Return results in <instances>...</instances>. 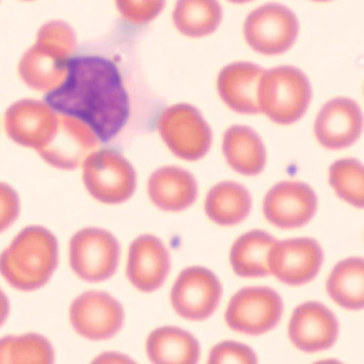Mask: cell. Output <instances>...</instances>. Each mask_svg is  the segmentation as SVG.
Returning a JSON list of instances; mask_svg holds the SVG:
<instances>
[{
  "label": "cell",
  "instance_id": "cell-1",
  "mask_svg": "<svg viewBox=\"0 0 364 364\" xmlns=\"http://www.w3.org/2000/svg\"><path fill=\"white\" fill-rule=\"evenodd\" d=\"M46 104L57 114L88 125L97 139H114L131 112L122 76L112 61L103 57L71 59L63 82L48 92Z\"/></svg>",
  "mask_w": 364,
  "mask_h": 364
},
{
  "label": "cell",
  "instance_id": "cell-2",
  "mask_svg": "<svg viewBox=\"0 0 364 364\" xmlns=\"http://www.w3.org/2000/svg\"><path fill=\"white\" fill-rule=\"evenodd\" d=\"M58 261L56 236L41 225H31L0 253V274L14 289L37 291L50 280Z\"/></svg>",
  "mask_w": 364,
  "mask_h": 364
},
{
  "label": "cell",
  "instance_id": "cell-3",
  "mask_svg": "<svg viewBox=\"0 0 364 364\" xmlns=\"http://www.w3.org/2000/svg\"><path fill=\"white\" fill-rule=\"evenodd\" d=\"M73 29L61 21L48 23L40 29L37 42L20 65L23 80L39 90L56 88L67 72L68 57L75 48Z\"/></svg>",
  "mask_w": 364,
  "mask_h": 364
},
{
  "label": "cell",
  "instance_id": "cell-4",
  "mask_svg": "<svg viewBox=\"0 0 364 364\" xmlns=\"http://www.w3.org/2000/svg\"><path fill=\"white\" fill-rule=\"evenodd\" d=\"M312 89L306 74L295 67L264 71L257 88V104L272 122L289 125L304 117L310 105Z\"/></svg>",
  "mask_w": 364,
  "mask_h": 364
},
{
  "label": "cell",
  "instance_id": "cell-5",
  "mask_svg": "<svg viewBox=\"0 0 364 364\" xmlns=\"http://www.w3.org/2000/svg\"><path fill=\"white\" fill-rule=\"evenodd\" d=\"M120 255V242L107 230L85 228L70 240V266L86 282L99 283L112 278L118 269Z\"/></svg>",
  "mask_w": 364,
  "mask_h": 364
},
{
  "label": "cell",
  "instance_id": "cell-6",
  "mask_svg": "<svg viewBox=\"0 0 364 364\" xmlns=\"http://www.w3.org/2000/svg\"><path fill=\"white\" fill-rule=\"evenodd\" d=\"M84 166L87 191L97 201L116 205L127 201L135 193L137 176L132 164L114 150L92 152Z\"/></svg>",
  "mask_w": 364,
  "mask_h": 364
},
{
  "label": "cell",
  "instance_id": "cell-7",
  "mask_svg": "<svg viewBox=\"0 0 364 364\" xmlns=\"http://www.w3.org/2000/svg\"><path fill=\"white\" fill-rule=\"evenodd\" d=\"M159 131L169 150L185 161H199L212 146L210 125L201 112L189 104L167 108L159 119Z\"/></svg>",
  "mask_w": 364,
  "mask_h": 364
},
{
  "label": "cell",
  "instance_id": "cell-8",
  "mask_svg": "<svg viewBox=\"0 0 364 364\" xmlns=\"http://www.w3.org/2000/svg\"><path fill=\"white\" fill-rule=\"evenodd\" d=\"M299 22L289 8L266 4L247 16L244 36L248 46L259 54L277 56L287 52L297 40Z\"/></svg>",
  "mask_w": 364,
  "mask_h": 364
},
{
  "label": "cell",
  "instance_id": "cell-9",
  "mask_svg": "<svg viewBox=\"0 0 364 364\" xmlns=\"http://www.w3.org/2000/svg\"><path fill=\"white\" fill-rule=\"evenodd\" d=\"M283 313V301L274 289L266 287H245L232 297L225 321L234 331L261 336L274 329Z\"/></svg>",
  "mask_w": 364,
  "mask_h": 364
},
{
  "label": "cell",
  "instance_id": "cell-10",
  "mask_svg": "<svg viewBox=\"0 0 364 364\" xmlns=\"http://www.w3.org/2000/svg\"><path fill=\"white\" fill-rule=\"evenodd\" d=\"M70 323L87 340H109L122 329L125 313L122 304L103 291H89L78 296L70 306Z\"/></svg>",
  "mask_w": 364,
  "mask_h": 364
},
{
  "label": "cell",
  "instance_id": "cell-11",
  "mask_svg": "<svg viewBox=\"0 0 364 364\" xmlns=\"http://www.w3.org/2000/svg\"><path fill=\"white\" fill-rule=\"evenodd\" d=\"M221 294L223 287L214 272L201 266H191L181 272L170 298L180 316L200 321L214 314Z\"/></svg>",
  "mask_w": 364,
  "mask_h": 364
},
{
  "label": "cell",
  "instance_id": "cell-12",
  "mask_svg": "<svg viewBox=\"0 0 364 364\" xmlns=\"http://www.w3.org/2000/svg\"><path fill=\"white\" fill-rule=\"evenodd\" d=\"M323 249L313 238H291L274 242L268 252L269 272L285 284L302 285L318 274Z\"/></svg>",
  "mask_w": 364,
  "mask_h": 364
},
{
  "label": "cell",
  "instance_id": "cell-13",
  "mask_svg": "<svg viewBox=\"0 0 364 364\" xmlns=\"http://www.w3.org/2000/svg\"><path fill=\"white\" fill-rule=\"evenodd\" d=\"M317 210L315 191L306 183L283 181L265 196V218L282 230L298 229L310 223Z\"/></svg>",
  "mask_w": 364,
  "mask_h": 364
},
{
  "label": "cell",
  "instance_id": "cell-14",
  "mask_svg": "<svg viewBox=\"0 0 364 364\" xmlns=\"http://www.w3.org/2000/svg\"><path fill=\"white\" fill-rule=\"evenodd\" d=\"M99 141L88 125L61 114L52 139L38 152L53 167L73 170L82 165L87 157L95 152Z\"/></svg>",
  "mask_w": 364,
  "mask_h": 364
},
{
  "label": "cell",
  "instance_id": "cell-15",
  "mask_svg": "<svg viewBox=\"0 0 364 364\" xmlns=\"http://www.w3.org/2000/svg\"><path fill=\"white\" fill-rule=\"evenodd\" d=\"M289 336L291 343L304 353L327 350L338 340V321L325 304L304 302L294 310Z\"/></svg>",
  "mask_w": 364,
  "mask_h": 364
},
{
  "label": "cell",
  "instance_id": "cell-16",
  "mask_svg": "<svg viewBox=\"0 0 364 364\" xmlns=\"http://www.w3.org/2000/svg\"><path fill=\"white\" fill-rule=\"evenodd\" d=\"M363 129V117L357 102L348 97H336L328 102L317 114L314 133L317 141L329 150L353 146Z\"/></svg>",
  "mask_w": 364,
  "mask_h": 364
},
{
  "label": "cell",
  "instance_id": "cell-17",
  "mask_svg": "<svg viewBox=\"0 0 364 364\" xmlns=\"http://www.w3.org/2000/svg\"><path fill=\"white\" fill-rule=\"evenodd\" d=\"M58 118L48 104L26 100L9 108L6 114V129L16 144L40 151L54 136Z\"/></svg>",
  "mask_w": 364,
  "mask_h": 364
},
{
  "label": "cell",
  "instance_id": "cell-18",
  "mask_svg": "<svg viewBox=\"0 0 364 364\" xmlns=\"http://www.w3.org/2000/svg\"><path fill=\"white\" fill-rule=\"evenodd\" d=\"M170 272V255L156 236L144 234L136 238L129 250L127 276L129 282L144 293L163 287Z\"/></svg>",
  "mask_w": 364,
  "mask_h": 364
},
{
  "label": "cell",
  "instance_id": "cell-19",
  "mask_svg": "<svg viewBox=\"0 0 364 364\" xmlns=\"http://www.w3.org/2000/svg\"><path fill=\"white\" fill-rule=\"evenodd\" d=\"M263 72L259 65L247 61L223 68L217 80V89L225 105L238 114H259L257 88Z\"/></svg>",
  "mask_w": 364,
  "mask_h": 364
},
{
  "label": "cell",
  "instance_id": "cell-20",
  "mask_svg": "<svg viewBox=\"0 0 364 364\" xmlns=\"http://www.w3.org/2000/svg\"><path fill=\"white\" fill-rule=\"evenodd\" d=\"M151 201L165 212H182L195 203L198 183L195 176L176 166H167L153 172L149 178Z\"/></svg>",
  "mask_w": 364,
  "mask_h": 364
},
{
  "label": "cell",
  "instance_id": "cell-21",
  "mask_svg": "<svg viewBox=\"0 0 364 364\" xmlns=\"http://www.w3.org/2000/svg\"><path fill=\"white\" fill-rule=\"evenodd\" d=\"M223 151L230 167L242 176H257L265 168V146L251 127L234 125L228 129L223 135Z\"/></svg>",
  "mask_w": 364,
  "mask_h": 364
},
{
  "label": "cell",
  "instance_id": "cell-22",
  "mask_svg": "<svg viewBox=\"0 0 364 364\" xmlns=\"http://www.w3.org/2000/svg\"><path fill=\"white\" fill-rule=\"evenodd\" d=\"M146 353L153 363H197L200 344L186 330L174 326L157 328L146 340Z\"/></svg>",
  "mask_w": 364,
  "mask_h": 364
},
{
  "label": "cell",
  "instance_id": "cell-23",
  "mask_svg": "<svg viewBox=\"0 0 364 364\" xmlns=\"http://www.w3.org/2000/svg\"><path fill=\"white\" fill-rule=\"evenodd\" d=\"M251 208L252 198L248 189L232 181L215 185L206 196V215L219 225H238L248 217Z\"/></svg>",
  "mask_w": 364,
  "mask_h": 364
},
{
  "label": "cell",
  "instance_id": "cell-24",
  "mask_svg": "<svg viewBox=\"0 0 364 364\" xmlns=\"http://www.w3.org/2000/svg\"><path fill=\"white\" fill-rule=\"evenodd\" d=\"M276 240L267 232L253 230L237 238L232 246L230 262L237 276L259 278L269 274L268 252Z\"/></svg>",
  "mask_w": 364,
  "mask_h": 364
},
{
  "label": "cell",
  "instance_id": "cell-25",
  "mask_svg": "<svg viewBox=\"0 0 364 364\" xmlns=\"http://www.w3.org/2000/svg\"><path fill=\"white\" fill-rule=\"evenodd\" d=\"M331 299L347 310H362L364 306V261L349 257L336 264L327 281Z\"/></svg>",
  "mask_w": 364,
  "mask_h": 364
},
{
  "label": "cell",
  "instance_id": "cell-26",
  "mask_svg": "<svg viewBox=\"0 0 364 364\" xmlns=\"http://www.w3.org/2000/svg\"><path fill=\"white\" fill-rule=\"evenodd\" d=\"M223 16L218 0H178L172 18L182 35L202 38L217 31Z\"/></svg>",
  "mask_w": 364,
  "mask_h": 364
},
{
  "label": "cell",
  "instance_id": "cell-27",
  "mask_svg": "<svg viewBox=\"0 0 364 364\" xmlns=\"http://www.w3.org/2000/svg\"><path fill=\"white\" fill-rule=\"evenodd\" d=\"M55 360L53 345L39 333L0 338V363L48 364Z\"/></svg>",
  "mask_w": 364,
  "mask_h": 364
},
{
  "label": "cell",
  "instance_id": "cell-28",
  "mask_svg": "<svg viewBox=\"0 0 364 364\" xmlns=\"http://www.w3.org/2000/svg\"><path fill=\"white\" fill-rule=\"evenodd\" d=\"M329 184L341 199L355 208H363L364 169L361 161L344 159L332 164Z\"/></svg>",
  "mask_w": 364,
  "mask_h": 364
},
{
  "label": "cell",
  "instance_id": "cell-29",
  "mask_svg": "<svg viewBox=\"0 0 364 364\" xmlns=\"http://www.w3.org/2000/svg\"><path fill=\"white\" fill-rule=\"evenodd\" d=\"M116 5L127 22L146 24L161 14L166 0H116Z\"/></svg>",
  "mask_w": 364,
  "mask_h": 364
},
{
  "label": "cell",
  "instance_id": "cell-30",
  "mask_svg": "<svg viewBox=\"0 0 364 364\" xmlns=\"http://www.w3.org/2000/svg\"><path fill=\"white\" fill-rule=\"evenodd\" d=\"M255 351L242 343L225 341L213 347L208 363H257Z\"/></svg>",
  "mask_w": 364,
  "mask_h": 364
},
{
  "label": "cell",
  "instance_id": "cell-31",
  "mask_svg": "<svg viewBox=\"0 0 364 364\" xmlns=\"http://www.w3.org/2000/svg\"><path fill=\"white\" fill-rule=\"evenodd\" d=\"M21 202L18 193L9 185L0 183V233L6 231L20 215Z\"/></svg>",
  "mask_w": 364,
  "mask_h": 364
},
{
  "label": "cell",
  "instance_id": "cell-32",
  "mask_svg": "<svg viewBox=\"0 0 364 364\" xmlns=\"http://www.w3.org/2000/svg\"><path fill=\"white\" fill-rule=\"evenodd\" d=\"M10 314V301L7 295L0 289V327L7 321Z\"/></svg>",
  "mask_w": 364,
  "mask_h": 364
},
{
  "label": "cell",
  "instance_id": "cell-33",
  "mask_svg": "<svg viewBox=\"0 0 364 364\" xmlns=\"http://www.w3.org/2000/svg\"><path fill=\"white\" fill-rule=\"evenodd\" d=\"M127 355H121L118 353H106L100 355L95 360V362H101V363H110V362H131Z\"/></svg>",
  "mask_w": 364,
  "mask_h": 364
},
{
  "label": "cell",
  "instance_id": "cell-34",
  "mask_svg": "<svg viewBox=\"0 0 364 364\" xmlns=\"http://www.w3.org/2000/svg\"><path fill=\"white\" fill-rule=\"evenodd\" d=\"M229 1H231V3L233 4H238V5H240V4L249 3V1H252V0H229Z\"/></svg>",
  "mask_w": 364,
  "mask_h": 364
},
{
  "label": "cell",
  "instance_id": "cell-35",
  "mask_svg": "<svg viewBox=\"0 0 364 364\" xmlns=\"http://www.w3.org/2000/svg\"><path fill=\"white\" fill-rule=\"evenodd\" d=\"M313 1H318V3H326V1H330V0H313Z\"/></svg>",
  "mask_w": 364,
  "mask_h": 364
},
{
  "label": "cell",
  "instance_id": "cell-36",
  "mask_svg": "<svg viewBox=\"0 0 364 364\" xmlns=\"http://www.w3.org/2000/svg\"><path fill=\"white\" fill-rule=\"evenodd\" d=\"M27 1H31V0H27Z\"/></svg>",
  "mask_w": 364,
  "mask_h": 364
}]
</instances>
